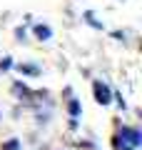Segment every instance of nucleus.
<instances>
[{"label": "nucleus", "mask_w": 142, "mask_h": 150, "mask_svg": "<svg viewBox=\"0 0 142 150\" xmlns=\"http://www.w3.org/2000/svg\"><path fill=\"white\" fill-rule=\"evenodd\" d=\"M95 95H97V103H102V105L110 103V90L105 85H100V83H95Z\"/></svg>", "instance_id": "1"}, {"label": "nucleus", "mask_w": 142, "mask_h": 150, "mask_svg": "<svg viewBox=\"0 0 142 150\" xmlns=\"http://www.w3.org/2000/svg\"><path fill=\"white\" fill-rule=\"evenodd\" d=\"M37 35H40V38H50V28H37Z\"/></svg>", "instance_id": "2"}]
</instances>
